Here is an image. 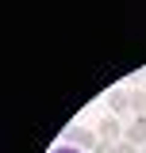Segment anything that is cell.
<instances>
[{"mask_svg": "<svg viewBox=\"0 0 146 153\" xmlns=\"http://www.w3.org/2000/svg\"><path fill=\"white\" fill-rule=\"evenodd\" d=\"M58 153H69V149H58Z\"/></svg>", "mask_w": 146, "mask_h": 153, "instance_id": "obj_8", "label": "cell"}, {"mask_svg": "<svg viewBox=\"0 0 146 153\" xmlns=\"http://www.w3.org/2000/svg\"><path fill=\"white\" fill-rule=\"evenodd\" d=\"M69 142H73V146H81V149H96V138H92L85 126H73V130H69Z\"/></svg>", "mask_w": 146, "mask_h": 153, "instance_id": "obj_2", "label": "cell"}, {"mask_svg": "<svg viewBox=\"0 0 146 153\" xmlns=\"http://www.w3.org/2000/svg\"><path fill=\"white\" fill-rule=\"evenodd\" d=\"M131 111H138V119H142V111H146V92H142V88L131 92Z\"/></svg>", "mask_w": 146, "mask_h": 153, "instance_id": "obj_5", "label": "cell"}, {"mask_svg": "<svg viewBox=\"0 0 146 153\" xmlns=\"http://www.w3.org/2000/svg\"><path fill=\"white\" fill-rule=\"evenodd\" d=\"M127 142H142V146H146V115L135 119V126L127 130Z\"/></svg>", "mask_w": 146, "mask_h": 153, "instance_id": "obj_4", "label": "cell"}, {"mask_svg": "<svg viewBox=\"0 0 146 153\" xmlns=\"http://www.w3.org/2000/svg\"><path fill=\"white\" fill-rule=\"evenodd\" d=\"M115 153H138V149H135V142H115Z\"/></svg>", "mask_w": 146, "mask_h": 153, "instance_id": "obj_7", "label": "cell"}, {"mask_svg": "<svg viewBox=\"0 0 146 153\" xmlns=\"http://www.w3.org/2000/svg\"><path fill=\"white\" fill-rule=\"evenodd\" d=\"M92 153H115V142H96V149Z\"/></svg>", "mask_w": 146, "mask_h": 153, "instance_id": "obj_6", "label": "cell"}, {"mask_svg": "<svg viewBox=\"0 0 146 153\" xmlns=\"http://www.w3.org/2000/svg\"><path fill=\"white\" fill-rule=\"evenodd\" d=\"M119 134H123V126H119V119H104V123H100V138H104V142H115Z\"/></svg>", "mask_w": 146, "mask_h": 153, "instance_id": "obj_3", "label": "cell"}, {"mask_svg": "<svg viewBox=\"0 0 146 153\" xmlns=\"http://www.w3.org/2000/svg\"><path fill=\"white\" fill-rule=\"evenodd\" d=\"M108 103H111V111H115V115L131 111V92H127V88H115V92L108 96Z\"/></svg>", "mask_w": 146, "mask_h": 153, "instance_id": "obj_1", "label": "cell"}]
</instances>
